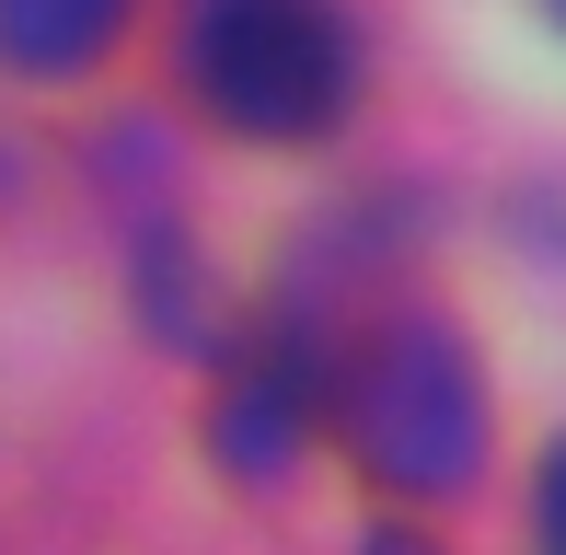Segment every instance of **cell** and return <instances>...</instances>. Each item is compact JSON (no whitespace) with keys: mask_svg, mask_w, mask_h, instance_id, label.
I'll return each mask as SVG.
<instances>
[{"mask_svg":"<svg viewBox=\"0 0 566 555\" xmlns=\"http://www.w3.org/2000/svg\"><path fill=\"white\" fill-rule=\"evenodd\" d=\"M186 82L243 139H324L358 93V35L336 0H197Z\"/></svg>","mask_w":566,"mask_h":555,"instance_id":"6da1fadb","label":"cell"},{"mask_svg":"<svg viewBox=\"0 0 566 555\" xmlns=\"http://www.w3.org/2000/svg\"><path fill=\"white\" fill-rule=\"evenodd\" d=\"M347 440H358V463H370L394 498L474 486V463H485V394H474V359H462L451 324L405 313V324H381V336L358 347V370H347Z\"/></svg>","mask_w":566,"mask_h":555,"instance_id":"7a4b0ae2","label":"cell"},{"mask_svg":"<svg viewBox=\"0 0 566 555\" xmlns=\"http://www.w3.org/2000/svg\"><path fill=\"white\" fill-rule=\"evenodd\" d=\"M313 406H324V383H313V347H266V359H243L220 383V406H209V440L231 451V474H277L301 440H313Z\"/></svg>","mask_w":566,"mask_h":555,"instance_id":"3957f363","label":"cell"},{"mask_svg":"<svg viewBox=\"0 0 566 555\" xmlns=\"http://www.w3.org/2000/svg\"><path fill=\"white\" fill-rule=\"evenodd\" d=\"M116 23H127V0H0V70L70 82L116 46Z\"/></svg>","mask_w":566,"mask_h":555,"instance_id":"277c9868","label":"cell"},{"mask_svg":"<svg viewBox=\"0 0 566 555\" xmlns=\"http://www.w3.org/2000/svg\"><path fill=\"white\" fill-rule=\"evenodd\" d=\"M544 555H566V440H555V463H544Z\"/></svg>","mask_w":566,"mask_h":555,"instance_id":"5b68a950","label":"cell"},{"mask_svg":"<svg viewBox=\"0 0 566 555\" xmlns=\"http://www.w3.org/2000/svg\"><path fill=\"white\" fill-rule=\"evenodd\" d=\"M358 555H440V544H428V533H370Z\"/></svg>","mask_w":566,"mask_h":555,"instance_id":"8992f818","label":"cell"},{"mask_svg":"<svg viewBox=\"0 0 566 555\" xmlns=\"http://www.w3.org/2000/svg\"><path fill=\"white\" fill-rule=\"evenodd\" d=\"M555 12H566V0H555Z\"/></svg>","mask_w":566,"mask_h":555,"instance_id":"52a82bcc","label":"cell"}]
</instances>
